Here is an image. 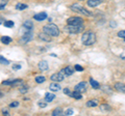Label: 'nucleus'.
Segmentation results:
<instances>
[{"label":"nucleus","instance_id":"f257e3e1","mask_svg":"<svg viewBox=\"0 0 125 116\" xmlns=\"http://www.w3.org/2000/svg\"><path fill=\"white\" fill-rule=\"evenodd\" d=\"M96 34L93 31H87L83 34L81 36V41L84 46H91L96 42Z\"/></svg>","mask_w":125,"mask_h":116},{"label":"nucleus","instance_id":"f03ea898","mask_svg":"<svg viewBox=\"0 0 125 116\" xmlns=\"http://www.w3.org/2000/svg\"><path fill=\"white\" fill-rule=\"evenodd\" d=\"M43 31H45L47 34H49L50 36H54V37L58 36V34H60V29H58V27L55 24H52V23L47 24L43 27Z\"/></svg>","mask_w":125,"mask_h":116},{"label":"nucleus","instance_id":"7ed1b4c3","mask_svg":"<svg viewBox=\"0 0 125 116\" xmlns=\"http://www.w3.org/2000/svg\"><path fill=\"white\" fill-rule=\"evenodd\" d=\"M70 8H71L73 11H75V13H78V14H81V15H84V16H91V13L85 9L83 6H81L79 4H77V3H74V4H72L71 6H70Z\"/></svg>","mask_w":125,"mask_h":116},{"label":"nucleus","instance_id":"20e7f679","mask_svg":"<svg viewBox=\"0 0 125 116\" xmlns=\"http://www.w3.org/2000/svg\"><path fill=\"white\" fill-rule=\"evenodd\" d=\"M66 29L68 30L70 33H79L83 30V25H67Z\"/></svg>","mask_w":125,"mask_h":116},{"label":"nucleus","instance_id":"39448f33","mask_svg":"<svg viewBox=\"0 0 125 116\" xmlns=\"http://www.w3.org/2000/svg\"><path fill=\"white\" fill-rule=\"evenodd\" d=\"M67 23L69 25H83V20L79 17H71L67 20Z\"/></svg>","mask_w":125,"mask_h":116},{"label":"nucleus","instance_id":"423d86ee","mask_svg":"<svg viewBox=\"0 0 125 116\" xmlns=\"http://www.w3.org/2000/svg\"><path fill=\"white\" fill-rule=\"evenodd\" d=\"M31 38H32V32L29 30V31L24 32L23 36L20 38V42H21V44H27L28 41H31Z\"/></svg>","mask_w":125,"mask_h":116},{"label":"nucleus","instance_id":"0eeeda50","mask_svg":"<svg viewBox=\"0 0 125 116\" xmlns=\"http://www.w3.org/2000/svg\"><path fill=\"white\" fill-rule=\"evenodd\" d=\"M88 89V84L87 82H84V81H83V82H79L76 86H75V90H78V91H80L81 93L83 92H85Z\"/></svg>","mask_w":125,"mask_h":116},{"label":"nucleus","instance_id":"6e6552de","mask_svg":"<svg viewBox=\"0 0 125 116\" xmlns=\"http://www.w3.org/2000/svg\"><path fill=\"white\" fill-rule=\"evenodd\" d=\"M50 79L53 82H61V81L64 80V75H62V73H56V74H53L51 77H50Z\"/></svg>","mask_w":125,"mask_h":116},{"label":"nucleus","instance_id":"1a4fd4ad","mask_svg":"<svg viewBox=\"0 0 125 116\" xmlns=\"http://www.w3.org/2000/svg\"><path fill=\"white\" fill-rule=\"evenodd\" d=\"M39 38H40L41 41H51L50 35L49 34H47L45 31H43V32H41L40 34H39Z\"/></svg>","mask_w":125,"mask_h":116},{"label":"nucleus","instance_id":"9d476101","mask_svg":"<svg viewBox=\"0 0 125 116\" xmlns=\"http://www.w3.org/2000/svg\"><path fill=\"white\" fill-rule=\"evenodd\" d=\"M38 66H39V69H40V71L45 72V71H47V69H48V63H47L45 60H42V61H40V62H39Z\"/></svg>","mask_w":125,"mask_h":116},{"label":"nucleus","instance_id":"9b49d317","mask_svg":"<svg viewBox=\"0 0 125 116\" xmlns=\"http://www.w3.org/2000/svg\"><path fill=\"white\" fill-rule=\"evenodd\" d=\"M33 19L37 21H44L45 19H47V14L46 13H39L36 16H33Z\"/></svg>","mask_w":125,"mask_h":116},{"label":"nucleus","instance_id":"f8f14e48","mask_svg":"<svg viewBox=\"0 0 125 116\" xmlns=\"http://www.w3.org/2000/svg\"><path fill=\"white\" fill-rule=\"evenodd\" d=\"M102 2H103V0H88V5L91 7H95Z\"/></svg>","mask_w":125,"mask_h":116},{"label":"nucleus","instance_id":"ddd939ff","mask_svg":"<svg viewBox=\"0 0 125 116\" xmlns=\"http://www.w3.org/2000/svg\"><path fill=\"white\" fill-rule=\"evenodd\" d=\"M115 88L116 90H118L119 92H123V93H125V84L123 83H116L115 84Z\"/></svg>","mask_w":125,"mask_h":116},{"label":"nucleus","instance_id":"4468645a","mask_svg":"<svg viewBox=\"0 0 125 116\" xmlns=\"http://www.w3.org/2000/svg\"><path fill=\"white\" fill-rule=\"evenodd\" d=\"M62 74H65V75H67V76H71V75H73L74 69L71 66H67V67H65L64 69H62Z\"/></svg>","mask_w":125,"mask_h":116},{"label":"nucleus","instance_id":"2eb2a0df","mask_svg":"<svg viewBox=\"0 0 125 116\" xmlns=\"http://www.w3.org/2000/svg\"><path fill=\"white\" fill-rule=\"evenodd\" d=\"M70 96H72L73 99H80L81 98H83V95H81V92L78 91V90H74L71 92V94H70Z\"/></svg>","mask_w":125,"mask_h":116},{"label":"nucleus","instance_id":"dca6fc26","mask_svg":"<svg viewBox=\"0 0 125 116\" xmlns=\"http://www.w3.org/2000/svg\"><path fill=\"white\" fill-rule=\"evenodd\" d=\"M55 99V95H54L53 93H50V92H47V93L45 94V102H52V100Z\"/></svg>","mask_w":125,"mask_h":116},{"label":"nucleus","instance_id":"f3484780","mask_svg":"<svg viewBox=\"0 0 125 116\" xmlns=\"http://www.w3.org/2000/svg\"><path fill=\"white\" fill-rule=\"evenodd\" d=\"M49 89L51 91H60L61 90V86L57 83H51L49 86Z\"/></svg>","mask_w":125,"mask_h":116},{"label":"nucleus","instance_id":"a211bd4d","mask_svg":"<svg viewBox=\"0 0 125 116\" xmlns=\"http://www.w3.org/2000/svg\"><path fill=\"white\" fill-rule=\"evenodd\" d=\"M32 22H30V21H25L24 22V24H23V28H25L26 29V31H29V30L32 29Z\"/></svg>","mask_w":125,"mask_h":116},{"label":"nucleus","instance_id":"6ab92c4d","mask_svg":"<svg viewBox=\"0 0 125 116\" xmlns=\"http://www.w3.org/2000/svg\"><path fill=\"white\" fill-rule=\"evenodd\" d=\"M90 83H91V85H92V87L94 88V89H99L100 88V84L97 82V81H95L94 79H90Z\"/></svg>","mask_w":125,"mask_h":116},{"label":"nucleus","instance_id":"aec40b11","mask_svg":"<svg viewBox=\"0 0 125 116\" xmlns=\"http://www.w3.org/2000/svg\"><path fill=\"white\" fill-rule=\"evenodd\" d=\"M1 41H2V44H4V45H9L10 42L11 41V38L10 36H2L1 37Z\"/></svg>","mask_w":125,"mask_h":116},{"label":"nucleus","instance_id":"412c9836","mask_svg":"<svg viewBox=\"0 0 125 116\" xmlns=\"http://www.w3.org/2000/svg\"><path fill=\"white\" fill-rule=\"evenodd\" d=\"M27 90H28V87H27L26 85H24V84L20 85V87H19V91H20V93H26Z\"/></svg>","mask_w":125,"mask_h":116},{"label":"nucleus","instance_id":"4be33fe9","mask_svg":"<svg viewBox=\"0 0 125 116\" xmlns=\"http://www.w3.org/2000/svg\"><path fill=\"white\" fill-rule=\"evenodd\" d=\"M97 100L96 99H91V100H88L87 102V107H96L97 106Z\"/></svg>","mask_w":125,"mask_h":116},{"label":"nucleus","instance_id":"5701e85b","mask_svg":"<svg viewBox=\"0 0 125 116\" xmlns=\"http://www.w3.org/2000/svg\"><path fill=\"white\" fill-rule=\"evenodd\" d=\"M53 115H55V116H60V115H62V108H60V107H57L56 109H54V111H53V113H52Z\"/></svg>","mask_w":125,"mask_h":116},{"label":"nucleus","instance_id":"b1692460","mask_svg":"<svg viewBox=\"0 0 125 116\" xmlns=\"http://www.w3.org/2000/svg\"><path fill=\"white\" fill-rule=\"evenodd\" d=\"M26 7H27V5L24 4V3H18V4L16 5V8L18 10H23V9H25Z\"/></svg>","mask_w":125,"mask_h":116},{"label":"nucleus","instance_id":"393cba45","mask_svg":"<svg viewBox=\"0 0 125 116\" xmlns=\"http://www.w3.org/2000/svg\"><path fill=\"white\" fill-rule=\"evenodd\" d=\"M3 25H4L5 27H9V28H13V27L15 26V23L13 21H5L4 23H3Z\"/></svg>","mask_w":125,"mask_h":116},{"label":"nucleus","instance_id":"a878e982","mask_svg":"<svg viewBox=\"0 0 125 116\" xmlns=\"http://www.w3.org/2000/svg\"><path fill=\"white\" fill-rule=\"evenodd\" d=\"M46 81V78L45 77H43V76H38V77H36V82L37 83H43V82H45Z\"/></svg>","mask_w":125,"mask_h":116},{"label":"nucleus","instance_id":"bb28decb","mask_svg":"<svg viewBox=\"0 0 125 116\" xmlns=\"http://www.w3.org/2000/svg\"><path fill=\"white\" fill-rule=\"evenodd\" d=\"M100 110L101 111H111L112 110V108L109 107L108 105H101V107H100Z\"/></svg>","mask_w":125,"mask_h":116},{"label":"nucleus","instance_id":"cd10ccee","mask_svg":"<svg viewBox=\"0 0 125 116\" xmlns=\"http://www.w3.org/2000/svg\"><path fill=\"white\" fill-rule=\"evenodd\" d=\"M0 61H1V64H5V65H7L10 63V61L4 59V57H3V56H0Z\"/></svg>","mask_w":125,"mask_h":116},{"label":"nucleus","instance_id":"c85d7f7f","mask_svg":"<svg viewBox=\"0 0 125 116\" xmlns=\"http://www.w3.org/2000/svg\"><path fill=\"white\" fill-rule=\"evenodd\" d=\"M118 36L122 37V38H125V30H121V31H119L118 32Z\"/></svg>","mask_w":125,"mask_h":116},{"label":"nucleus","instance_id":"c756f323","mask_svg":"<svg viewBox=\"0 0 125 116\" xmlns=\"http://www.w3.org/2000/svg\"><path fill=\"white\" fill-rule=\"evenodd\" d=\"M5 4H6V0H1V4H0V9L2 10L3 8H4Z\"/></svg>","mask_w":125,"mask_h":116},{"label":"nucleus","instance_id":"7c9ffc66","mask_svg":"<svg viewBox=\"0 0 125 116\" xmlns=\"http://www.w3.org/2000/svg\"><path fill=\"white\" fill-rule=\"evenodd\" d=\"M38 106L41 107V108H45V107H47V104L44 103V102H39L38 103Z\"/></svg>","mask_w":125,"mask_h":116},{"label":"nucleus","instance_id":"2f4dec72","mask_svg":"<svg viewBox=\"0 0 125 116\" xmlns=\"http://www.w3.org/2000/svg\"><path fill=\"white\" fill-rule=\"evenodd\" d=\"M73 112H74V111H73V109H68L67 111L65 112V114L67 115V116H69V115H72V114H73Z\"/></svg>","mask_w":125,"mask_h":116},{"label":"nucleus","instance_id":"473e14b6","mask_svg":"<svg viewBox=\"0 0 125 116\" xmlns=\"http://www.w3.org/2000/svg\"><path fill=\"white\" fill-rule=\"evenodd\" d=\"M21 68V65L20 64H13V69H15V71H18V69Z\"/></svg>","mask_w":125,"mask_h":116},{"label":"nucleus","instance_id":"72a5a7b5","mask_svg":"<svg viewBox=\"0 0 125 116\" xmlns=\"http://www.w3.org/2000/svg\"><path fill=\"white\" fill-rule=\"evenodd\" d=\"M74 67H75L76 71H80V72H81V71H83V66H80L79 64H76Z\"/></svg>","mask_w":125,"mask_h":116},{"label":"nucleus","instance_id":"f704fd0d","mask_svg":"<svg viewBox=\"0 0 125 116\" xmlns=\"http://www.w3.org/2000/svg\"><path fill=\"white\" fill-rule=\"evenodd\" d=\"M18 106H19V103L18 102H14V103H11L10 105V108H16V107H18Z\"/></svg>","mask_w":125,"mask_h":116},{"label":"nucleus","instance_id":"c9c22d12","mask_svg":"<svg viewBox=\"0 0 125 116\" xmlns=\"http://www.w3.org/2000/svg\"><path fill=\"white\" fill-rule=\"evenodd\" d=\"M62 90H64V92H65L66 94H68V95L71 94V91L69 90V88H64V89H62Z\"/></svg>","mask_w":125,"mask_h":116},{"label":"nucleus","instance_id":"e433bc0d","mask_svg":"<svg viewBox=\"0 0 125 116\" xmlns=\"http://www.w3.org/2000/svg\"><path fill=\"white\" fill-rule=\"evenodd\" d=\"M3 114H5V115H9V112H7V111H3Z\"/></svg>","mask_w":125,"mask_h":116},{"label":"nucleus","instance_id":"4c0bfd02","mask_svg":"<svg viewBox=\"0 0 125 116\" xmlns=\"http://www.w3.org/2000/svg\"><path fill=\"white\" fill-rule=\"evenodd\" d=\"M80 1H83V0H80Z\"/></svg>","mask_w":125,"mask_h":116}]
</instances>
